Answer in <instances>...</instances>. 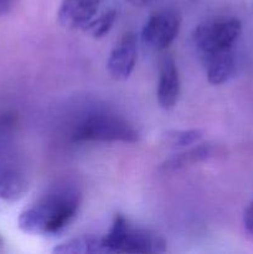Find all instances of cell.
Segmentation results:
<instances>
[{
	"instance_id": "3",
	"label": "cell",
	"mask_w": 253,
	"mask_h": 254,
	"mask_svg": "<svg viewBox=\"0 0 253 254\" xmlns=\"http://www.w3.org/2000/svg\"><path fill=\"white\" fill-rule=\"evenodd\" d=\"M140 134L123 117L109 112H92L79 119L71 134L73 143L92 141H122L135 143Z\"/></svg>"
},
{
	"instance_id": "12",
	"label": "cell",
	"mask_w": 253,
	"mask_h": 254,
	"mask_svg": "<svg viewBox=\"0 0 253 254\" xmlns=\"http://www.w3.org/2000/svg\"><path fill=\"white\" fill-rule=\"evenodd\" d=\"M54 253L59 254H91V253H106L102 237L96 236H79V237L71 238L52 250Z\"/></svg>"
},
{
	"instance_id": "1",
	"label": "cell",
	"mask_w": 253,
	"mask_h": 254,
	"mask_svg": "<svg viewBox=\"0 0 253 254\" xmlns=\"http://www.w3.org/2000/svg\"><path fill=\"white\" fill-rule=\"evenodd\" d=\"M81 203V188L73 181H60L20 213L17 225L27 235L55 236L76 218Z\"/></svg>"
},
{
	"instance_id": "17",
	"label": "cell",
	"mask_w": 253,
	"mask_h": 254,
	"mask_svg": "<svg viewBox=\"0 0 253 254\" xmlns=\"http://www.w3.org/2000/svg\"><path fill=\"white\" fill-rule=\"evenodd\" d=\"M153 1H155V0H128L129 4H131L133 6L136 7L148 6V5H150Z\"/></svg>"
},
{
	"instance_id": "8",
	"label": "cell",
	"mask_w": 253,
	"mask_h": 254,
	"mask_svg": "<svg viewBox=\"0 0 253 254\" xmlns=\"http://www.w3.org/2000/svg\"><path fill=\"white\" fill-rule=\"evenodd\" d=\"M180 76L176 62L170 55H165L159 62V78L156 98L159 106L165 111L174 108L180 96Z\"/></svg>"
},
{
	"instance_id": "5",
	"label": "cell",
	"mask_w": 253,
	"mask_h": 254,
	"mask_svg": "<svg viewBox=\"0 0 253 254\" xmlns=\"http://www.w3.org/2000/svg\"><path fill=\"white\" fill-rule=\"evenodd\" d=\"M241 31L242 25L235 17L203 22L193 30V44L200 56L211 52L233 50Z\"/></svg>"
},
{
	"instance_id": "6",
	"label": "cell",
	"mask_w": 253,
	"mask_h": 254,
	"mask_svg": "<svg viewBox=\"0 0 253 254\" xmlns=\"http://www.w3.org/2000/svg\"><path fill=\"white\" fill-rule=\"evenodd\" d=\"M181 17L173 9H163L150 15L141 30L144 45L154 51L168 49L180 31Z\"/></svg>"
},
{
	"instance_id": "10",
	"label": "cell",
	"mask_w": 253,
	"mask_h": 254,
	"mask_svg": "<svg viewBox=\"0 0 253 254\" xmlns=\"http://www.w3.org/2000/svg\"><path fill=\"white\" fill-rule=\"evenodd\" d=\"M218 148L211 143L198 144L193 148L184 150L181 153L174 154L159 166V171L163 174H171L181 170L184 168L208 160L217 154Z\"/></svg>"
},
{
	"instance_id": "15",
	"label": "cell",
	"mask_w": 253,
	"mask_h": 254,
	"mask_svg": "<svg viewBox=\"0 0 253 254\" xmlns=\"http://www.w3.org/2000/svg\"><path fill=\"white\" fill-rule=\"evenodd\" d=\"M243 227L246 232L253 237V201L246 207L243 213Z\"/></svg>"
},
{
	"instance_id": "16",
	"label": "cell",
	"mask_w": 253,
	"mask_h": 254,
	"mask_svg": "<svg viewBox=\"0 0 253 254\" xmlns=\"http://www.w3.org/2000/svg\"><path fill=\"white\" fill-rule=\"evenodd\" d=\"M12 2H14V0H0V16L9 11Z\"/></svg>"
},
{
	"instance_id": "13",
	"label": "cell",
	"mask_w": 253,
	"mask_h": 254,
	"mask_svg": "<svg viewBox=\"0 0 253 254\" xmlns=\"http://www.w3.org/2000/svg\"><path fill=\"white\" fill-rule=\"evenodd\" d=\"M203 133L200 129H186V130H169L164 138L170 146L185 148V146L197 144L202 139Z\"/></svg>"
},
{
	"instance_id": "7",
	"label": "cell",
	"mask_w": 253,
	"mask_h": 254,
	"mask_svg": "<svg viewBox=\"0 0 253 254\" xmlns=\"http://www.w3.org/2000/svg\"><path fill=\"white\" fill-rule=\"evenodd\" d=\"M138 56V40L134 32H126L119 39L111 51L107 61L108 73L117 81L129 78L136 64Z\"/></svg>"
},
{
	"instance_id": "14",
	"label": "cell",
	"mask_w": 253,
	"mask_h": 254,
	"mask_svg": "<svg viewBox=\"0 0 253 254\" xmlns=\"http://www.w3.org/2000/svg\"><path fill=\"white\" fill-rule=\"evenodd\" d=\"M116 20L117 11L114 9H109L107 10V11H104L102 15H99L98 17L92 20L84 30H86L91 36H93L94 39H101V37L106 36V35L111 31Z\"/></svg>"
},
{
	"instance_id": "4",
	"label": "cell",
	"mask_w": 253,
	"mask_h": 254,
	"mask_svg": "<svg viewBox=\"0 0 253 254\" xmlns=\"http://www.w3.org/2000/svg\"><path fill=\"white\" fill-rule=\"evenodd\" d=\"M106 253H164L166 241L161 236L134 227L123 215H116L108 233L102 237Z\"/></svg>"
},
{
	"instance_id": "11",
	"label": "cell",
	"mask_w": 253,
	"mask_h": 254,
	"mask_svg": "<svg viewBox=\"0 0 253 254\" xmlns=\"http://www.w3.org/2000/svg\"><path fill=\"white\" fill-rule=\"evenodd\" d=\"M206 69V76L211 84H222L232 77L236 68L233 50L211 52L200 56Z\"/></svg>"
},
{
	"instance_id": "2",
	"label": "cell",
	"mask_w": 253,
	"mask_h": 254,
	"mask_svg": "<svg viewBox=\"0 0 253 254\" xmlns=\"http://www.w3.org/2000/svg\"><path fill=\"white\" fill-rule=\"evenodd\" d=\"M16 118L0 114V198L15 202L29 190V173L16 143Z\"/></svg>"
},
{
	"instance_id": "18",
	"label": "cell",
	"mask_w": 253,
	"mask_h": 254,
	"mask_svg": "<svg viewBox=\"0 0 253 254\" xmlns=\"http://www.w3.org/2000/svg\"><path fill=\"white\" fill-rule=\"evenodd\" d=\"M1 248H2V240L1 237H0V251H1Z\"/></svg>"
},
{
	"instance_id": "9",
	"label": "cell",
	"mask_w": 253,
	"mask_h": 254,
	"mask_svg": "<svg viewBox=\"0 0 253 254\" xmlns=\"http://www.w3.org/2000/svg\"><path fill=\"white\" fill-rule=\"evenodd\" d=\"M102 0H63L59 9V21L67 29H86L94 19Z\"/></svg>"
}]
</instances>
